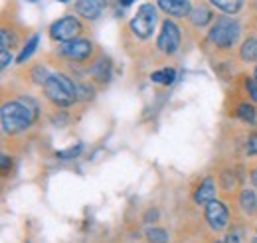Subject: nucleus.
I'll return each instance as SVG.
<instances>
[{"label":"nucleus","mask_w":257,"mask_h":243,"mask_svg":"<svg viewBox=\"0 0 257 243\" xmlns=\"http://www.w3.org/2000/svg\"><path fill=\"white\" fill-rule=\"evenodd\" d=\"M36 115H38V107L30 99H18V101L6 103L0 113L2 129L6 135L22 133L32 125Z\"/></svg>","instance_id":"nucleus-1"},{"label":"nucleus","mask_w":257,"mask_h":243,"mask_svg":"<svg viewBox=\"0 0 257 243\" xmlns=\"http://www.w3.org/2000/svg\"><path fill=\"white\" fill-rule=\"evenodd\" d=\"M44 87H46L48 99L60 107H69L77 101V87L73 85V81L69 77H65L62 73L50 75Z\"/></svg>","instance_id":"nucleus-2"},{"label":"nucleus","mask_w":257,"mask_h":243,"mask_svg":"<svg viewBox=\"0 0 257 243\" xmlns=\"http://www.w3.org/2000/svg\"><path fill=\"white\" fill-rule=\"evenodd\" d=\"M239 38V24L231 18H220L210 30V40L218 48H231Z\"/></svg>","instance_id":"nucleus-3"},{"label":"nucleus","mask_w":257,"mask_h":243,"mask_svg":"<svg viewBox=\"0 0 257 243\" xmlns=\"http://www.w3.org/2000/svg\"><path fill=\"white\" fill-rule=\"evenodd\" d=\"M155 22H157V10L153 4H143L135 18L131 20V30L137 38H149L153 34V28H155Z\"/></svg>","instance_id":"nucleus-4"},{"label":"nucleus","mask_w":257,"mask_h":243,"mask_svg":"<svg viewBox=\"0 0 257 243\" xmlns=\"http://www.w3.org/2000/svg\"><path fill=\"white\" fill-rule=\"evenodd\" d=\"M79 32H81V26H79L77 18L65 16V18H62V20H58V22L52 24L50 36H52L54 40H58V42H71V40H75V36H77Z\"/></svg>","instance_id":"nucleus-5"},{"label":"nucleus","mask_w":257,"mask_h":243,"mask_svg":"<svg viewBox=\"0 0 257 243\" xmlns=\"http://www.w3.org/2000/svg\"><path fill=\"white\" fill-rule=\"evenodd\" d=\"M157 46L162 54H174L180 46V30L174 22L166 20L162 24V30L159 34V40H157Z\"/></svg>","instance_id":"nucleus-6"},{"label":"nucleus","mask_w":257,"mask_h":243,"mask_svg":"<svg viewBox=\"0 0 257 243\" xmlns=\"http://www.w3.org/2000/svg\"><path fill=\"white\" fill-rule=\"evenodd\" d=\"M206 221L216 231L224 229L225 225L229 223V212H227V208H225L222 202H218V200L208 202L206 204Z\"/></svg>","instance_id":"nucleus-7"},{"label":"nucleus","mask_w":257,"mask_h":243,"mask_svg":"<svg viewBox=\"0 0 257 243\" xmlns=\"http://www.w3.org/2000/svg\"><path fill=\"white\" fill-rule=\"evenodd\" d=\"M62 54H64L67 60H73V61L87 60L89 54H91V42H87V40H71V42H65L64 48H62Z\"/></svg>","instance_id":"nucleus-8"},{"label":"nucleus","mask_w":257,"mask_h":243,"mask_svg":"<svg viewBox=\"0 0 257 243\" xmlns=\"http://www.w3.org/2000/svg\"><path fill=\"white\" fill-rule=\"evenodd\" d=\"M103 8H105V0H77L75 4V12L87 20L99 18Z\"/></svg>","instance_id":"nucleus-9"},{"label":"nucleus","mask_w":257,"mask_h":243,"mask_svg":"<svg viewBox=\"0 0 257 243\" xmlns=\"http://www.w3.org/2000/svg\"><path fill=\"white\" fill-rule=\"evenodd\" d=\"M159 6L170 16H188L190 14V0H159Z\"/></svg>","instance_id":"nucleus-10"},{"label":"nucleus","mask_w":257,"mask_h":243,"mask_svg":"<svg viewBox=\"0 0 257 243\" xmlns=\"http://www.w3.org/2000/svg\"><path fill=\"white\" fill-rule=\"evenodd\" d=\"M214 196H216V184H214L212 178H206L204 182L198 186V190L194 194V200L198 204H208V202L214 200Z\"/></svg>","instance_id":"nucleus-11"},{"label":"nucleus","mask_w":257,"mask_h":243,"mask_svg":"<svg viewBox=\"0 0 257 243\" xmlns=\"http://www.w3.org/2000/svg\"><path fill=\"white\" fill-rule=\"evenodd\" d=\"M188 18H190V22H192L194 26H206L212 20V12H210V8L200 4V6H196V8L190 10Z\"/></svg>","instance_id":"nucleus-12"},{"label":"nucleus","mask_w":257,"mask_h":243,"mask_svg":"<svg viewBox=\"0 0 257 243\" xmlns=\"http://www.w3.org/2000/svg\"><path fill=\"white\" fill-rule=\"evenodd\" d=\"M241 60L243 61H255L257 60V40L255 38H249V40H245L243 42V46H241Z\"/></svg>","instance_id":"nucleus-13"},{"label":"nucleus","mask_w":257,"mask_h":243,"mask_svg":"<svg viewBox=\"0 0 257 243\" xmlns=\"http://www.w3.org/2000/svg\"><path fill=\"white\" fill-rule=\"evenodd\" d=\"M239 204H241V208H243L247 213L255 212L257 200H255L253 190H243V192H241V196H239Z\"/></svg>","instance_id":"nucleus-14"},{"label":"nucleus","mask_w":257,"mask_h":243,"mask_svg":"<svg viewBox=\"0 0 257 243\" xmlns=\"http://www.w3.org/2000/svg\"><path fill=\"white\" fill-rule=\"evenodd\" d=\"M151 79L155 83H162V85H170L174 79H176V71L174 69H159L151 75Z\"/></svg>","instance_id":"nucleus-15"},{"label":"nucleus","mask_w":257,"mask_h":243,"mask_svg":"<svg viewBox=\"0 0 257 243\" xmlns=\"http://www.w3.org/2000/svg\"><path fill=\"white\" fill-rule=\"evenodd\" d=\"M216 8L224 10L225 14H235L241 8V0H210Z\"/></svg>","instance_id":"nucleus-16"},{"label":"nucleus","mask_w":257,"mask_h":243,"mask_svg":"<svg viewBox=\"0 0 257 243\" xmlns=\"http://www.w3.org/2000/svg\"><path fill=\"white\" fill-rule=\"evenodd\" d=\"M237 117L241 119V121H245V123H255L257 119V113H255V109H253V105H247V103H241L239 107H237Z\"/></svg>","instance_id":"nucleus-17"},{"label":"nucleus","mask_w":257,"mask_h":243,"mask_svg":"<svg viewBox=\"0 0 257 243\" xmlns=\"http://www.w3.org/2000/svg\"><path fill=\"white\" fill-rule=\"evenodd\" d=\"M38 42H40V38H38V36H32V38H30V42H28V44L24 46V50L20 52V56H18V60H16V61H18V63H24V61L28 60L34 52H36Z\"/></svg>","instance_id":"nucleus-18"},{"label":"nucleus","mask_w":257,"mask_h":243,"mask_svg":"<svg viewBox=\"0 0 257 243\" xmlns=\"http://www.w3.org/2000/svg\"><path fill=\"white\" fill-rule=\"evenodd\" d=\"M147 239L149 243H168V233L161 227H153L147 231Z\"/></svg>","instance_id":"nucleus-19"},{"label":"nucleus","mask_w":257,"mask_h":243,"mask_svg":"<svg viewBox=\"0 0 257 243\" xmlns=\"http://www.w3.org/2000/svg\"><path fill=\"white\" fill-rule=\"evenodd\" d=\"M109 69H111L109 61L101 60L95 67H93V75H95L99 81H107V79H109Z\"/></svg>","instance_id":"nucleus-20"},{"label":"nucleus","mask_w":257,"mask_h":243,"mask_svg":"<svg viewBox=\"0 0 257 243\" xmlns=\"http://www.w3.org/2000/svg\"><path fill=\"white\" fill-rule=\"evenodd\" d=\"M79 152H81V145H75V147H69L67 151H60L56 156H58L60 160H69V158H75Z\"/></svg>","instance_id":"nucleus-21"},{"label":"nucleus","mask_w":257,"mask_h":243,"mask_svg":"<svg viewBox=\"0 0 257 243\" xmlns=\"http://www.w3.org/2000/svg\"><path fill=\"white\" fill-rule=\"evenodd\" d=\"M32 77H34V81H36V83H44V85H46V81H48V77H50V75L46 73V69H44V67H36V69L32 71Z\"/></svg>","instance_id":"nucleus-22"},{"label":"nucleus","mask_w":257,"mask_h":243,"mask_svg":"<svg viewBox=\"0 0 257 243\" xmlns=\"http://www.w3.org/2000/svg\"><path fill=\"white\" fill-rule=\"evenodd\" d=\"M245 85H247V91H249V95H251V99H253V101H257V81L249 79Z\"/></svg>","instance_id":"nucleus-23"},{"label":"nucleus","mask_w":257,"mask_h":243,"mask_svg":"<svg viewBox=\"0 0 257 243\" xmlns=\"http://www.w3.org/2000/svg\"><path fill=\"white\" fill-rule=\"evenodd\" d=\"M0 61H2V63H0V67H2V69H4V67H8V63L12 61L10 54H8V50H2V52H0Z\"/></svg>","instance_id":"nucleus-24"},{"label":"nucleus","mask_w":257,"mask_h":243,"mask_svg":"<svg viewBox=\"0 0 257 243\" xmlns=\"http://www.w3.org/2000/svg\"><path fill=\"white\" fill-rule=\"evenodd\" d=\"M247 152H249V154H257V133L251 135V139H249V143H247Z\"/></svg>","instance_id":"nucleus-25"},{"label":"nucleus","mask_w":257,"mask_h":243,"mask_svg":"<svg viewBox=\"0 0 257 243\" xmlns=\"http://www.w3.org/2000/svg\"><path fill=\"white\" fill-rule=\"evenodd\" d=\"M10 168H12V160L4 154V156H2V172H4V174H8V170H10Z\"/></svg>","instance_id":"nucleus-26"},{"label":"nucleus","mask_w":257,"mask_h":243,"mask_svg":"<svg viewBox=\"0 0 257 243\" xmlns=\"http://www.w3.org/2000/svg\"><path fill=\"white\" fill-rule=\"evenodd\" d=\"M225 243H239V237H237V233H229V235L225 237Z\"/></svg>","instance_id":"nucleus-27"},{"label":"nucleus","mask_w":257,"mask_h":243,"mask_svg":"<svg viewBox=\"0 0 257 243\" xmlns=\"http://www.w3.org/2000/svg\"><path fill=\"white\" fill-rule=\"evenodd\" d=\"M251 180H253V184L257 186V168L253 170V172H251Z\"/></svg>","instance_id":"nucleus-28"},{"label":"nucleus","mask_w":257,"mask_h":243,"mask_svg":"<svg viewBox=\"0 0 257 243\" xmlns=\"http://www.w3.org/2000/svg\"><path fill=\"white\" fill-rule=\"evenodd\" d=\"M131 2H133V0H123V4H125V6H128Z\"/></svg>","instance_id":"nucleus-29"},{"label":"nucleus","mask_w":257,"mask_h":243,"mask_svg":"<svg viewBox=\"0 0 257 243\" xmlns=\"http://www.w3.org/2000/svg\"><path fill=\"white\" fill-rule=\"evenodd\" d=\"M255 81H257V67H255Z\"/></svg>","instance_id":"nucleus-30"},{"label":"nucleus","mask_w":257,"mask_h":243,"mask_svg":"<svg viewBox=\"0 0 257 243\" xmlns=\"http://www.w3.org/2000/svg\"><path fill=\"white\" fill-rule=\"evenodd\" d=\"M60 2H67V0H60Z\"/></svg>","instance_id":"nucleus-31"}]
</instances>
